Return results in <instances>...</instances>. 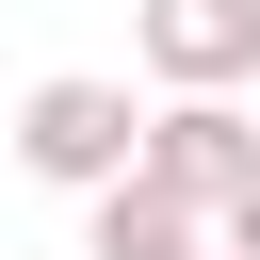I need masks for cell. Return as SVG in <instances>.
Returning <instances> with one entry per match:
<instances>
[{
	"label": "cell",
	"instance_id": "cell-1",
	"mask_svg": "<svg viewBox=\"0 0 260 260\" xmlns=\"http://www.w3.org/2000/svg\"><path fill=\"white\" fill-rule=\"evenodd\" d=\"M16 162H32L49 195H114V179L146 162L130 81H32V98H16Z\"/></svg>",
	"mask_w": 260,
	"mask_h": 260
},
{
	"label": "cell",
	"instance_id": "cell-2",
	"mask_svg": "<svg viewBox=\"0 0 260 260\" xmlns=\"http://www.w3.org/2000/svg\"><path fill=\"white\" fill-rule=\"evenodd\" d=\"M130 179H146V195H179L195 228H228V211L260 195V114H244V98H162Z\"/></svg>",
	"mask_w": 260,
	"mask_h": 260
},
{
	"label": "cell",
	"instance_id": "cell-3",
	"mask_svg": "<svg viewBox=\"0 0 260 260\" xmlns=\"http://www.w3.org/2000/svg\"><path fill=\"white\" fill-rule=\"evenodd\" d=\"M130 49L162 98H228L260 65V0H130Z\"/></svg>",
	"mask_w": 260,
	"mask_h": 260
},
{
	"label": "cell",
	"instance_id": "cell-4",
	"mask_svg": "<svg viewBox=\"0 0 260 260\" xmlns=\"http://www.w3.org/2000/svg\"><path fill=\"white\" fill-rule=\"evenodd\" d=\"M81 260H211V228H195L179 195L114 179V195H81Z\"/></svg>",
	"mask_w": 260,
	"mask_h": 260
},
{
	"label": "cell",
	"instance_id": "cell-5",
	"mask_svg": "<svg viewBox=\"0 0 260 260\" xmlns=\"http://www.w3.org/2000/svg\"><path fill=\"white\" fill-rule=\"evenodd\" d=\"M211 260H260V195H244V211H228V228H211Z\"/></svg>",
	"mask_w": 260,
	"mask_h": 260
}]
</instances>
